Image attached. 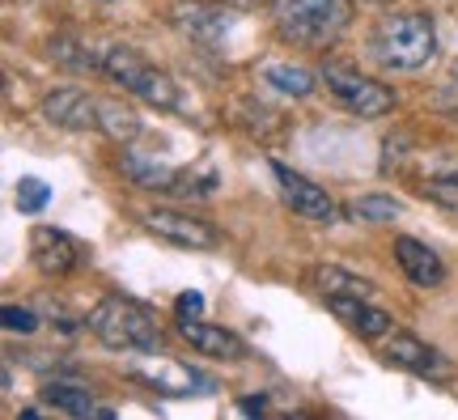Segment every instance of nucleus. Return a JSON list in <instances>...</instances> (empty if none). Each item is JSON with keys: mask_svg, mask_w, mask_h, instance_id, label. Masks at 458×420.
<instances>
[{"mask_svg": "<svg viewBox=\"0 0 458 420\" xmlns=\"http://www.w3.org/2000/svg\"><path fill=\"white\" fill-rule=\"evenodd\" d=\"M43 404L55 407V412H64V416H114L111 407H98L89 390L72 387V382H47V387H43Z\"/></svg>", "mask_w": 458, "mask_h": 420, "instance_id": "a211bd4d", "label": "nucleus"}, {"mask_svg": "<svg viewBox=\"0 0 458 420\" xmlns=\"http://www.w3.org/2000/svg\"><path fill=\"white\" fill-rule=\"evenodd\" d=\"M128 373L136 382H145L148 390L170 395V399H191V395H208V390H213V378H208V373L191 370V365H182L174 356H153V348H148L140 361H128Z\"/></svg>", "mask_w": 458, "mask_h": 420, "instance_id": "39448f33", "label": "nucleus"}, {"mask_svg": "<svg viewBox=\"0 0 458 420\" xmlns=\"http://www.w3.org/2000/svg\"><path fill=\"white\" fill-rule=\"evenodd\" d=\"M140 221H145L148 234H157V238H165V243H174V246H187V251H213L221 243V234L208 221L174 212V209H148V212H140Z\"/></svg>", "mask_w": 458, "mask_h": 420, "instance_id": "1a4fd4ad", "label": "nucleus"}, {"mask_svg": "<svg viewBox=\"0 0 458 420\" xmlns=\"http://www.w3.org/2000/svg\"><path fill=\"white\" fill-rule=\"evenodd\" d=\"M369 51H374L377 64L411 73V68H425L433 60L437 34H433V21L425 13H391L374 26Z\"/></svg>", "mask_w": 458, "mask_h": 420, "instance_id": "f03ea898", "label": "nucleus"}, {"mask_svg": "<svg viewBox=\"0 0 458 420\" xmlns=\"http://www.w3.org/2000/svg\"><path fill=\"white\" fill-rule=\"evenodd\" d=\"M420 195L442 204L445 212H458V170H437V175L420 178Z\"/></svg>", "mask_w": 458, "mask_h": 420, "instance_id": "4be33fe9", "label": "nucleus"}, {"mask_svg": "<svg viewBox=\"0 0 458 420\" xmlns=\"http://www.w3.org/2000/svg\"><path fill=\"white\" fill-rule=\"evenodd\" d=\"M43 115H47L55 128L68 132H102V102L89 98L85 90H72V85H60L43 98Z\"/></svg>", "mask_w": 458, "mask_h": 420, "instance_id": "9d476101", "label": "nucleus"}, {"mask_svg": "<svg viewBox=\"0 0 458 420\" xmlns=\"http://www.w3.org/2000/svg\"><path fill=\"white\" fill-rule=\"evenodd\" d=\"M119 170L131 178V183H140V187H148V192H174V183H179L182 170H174V166H162L157 158H136V153H123L119 158Z\"/></svg>", "mask_w": 458, "mask_h": 420, "instance_id": "f3484780", "label": "nucleus"}, {"mask_svg": "<svg viewBox=\"0 0 458 420\" xmlns=\"http://www.w3.org/2000/svg\"><path fill=\"white\" fill-rule=\"evenodd\" d=\"M179 336L204 356H216V361H242L246 356V344L242 336H233L229 327H216V323H204V319H182L179 323Z\"/></svg>", "mask_w": 458, "mask_h": 420, "instance_id": "f8f14e48", "label": "nucleus"}, {"mask_svg": "<svg viewBox=\"0 0 458 420\" xmlns=\"http://www.w3.org/2000/svg\"><path fill=\"white\" fill-rule=\"evenodd\" d=\"M47 51H51V60H55V64H60V68H72V73H94V68H102V56H94V51L85 47V43L68 39V34L51 39Z\"/></svg>", "mask_w": 458, "mask_h": 420, "instance_id": "aec40b11", "label": "nucleus"}, {"mask_svg": "<svg viewBox=\"0 0 458 420\" xmlns=\"http://www.w3.org/2000/svg\"><path fill=\"white\" fill-rule=\"evenodd\" d=\"M47 200H51V187L43 183V178H34V175H26V178H17V209L21 212H43L47 209Z\"/></svg>", "mask_w": 458, "mask_h": 420, "instance_id": "b1692460", "label": "nucleus"}, {"mask_svg": "<svg viewBox=\"0 0 458 420\" xmlns=\"http://www.w3.org/2000/svg\"><path fill=\"white\" fill-rule=\"evenodd\" d=\"M327 306L344 327H352V331L365 336V339H386L391 336V327H394L391 314L377 310L369 297H327Z\"/></svg>", "mask_w": 458, "mask_h": 420, "instance_id": "4468645a", "label": "nucleus"}, {"mask_svg": "<svg viewBox=\"0 0 458 420\" xmlns=\"http://www.w3.org/2000/svg\"><path fill=\"white\" fill-rule=\"evenodd\" d=\"M382 356H386V365L408 370V373H416V378H428V382H450V378H454V365H450L433 344H425V339L411 336V331H394V336H386Z\"/></svg>", "mask_w": 458, "mask_h": 420, "instance_id": "0eeeda50", "label": "nucleus"}, {"mask_svg": "<svg viewBox=\"0 0 458 420\" xmlns=\"http://www.w3.org/2000/svg\"><path fill=\"white\" fill-rule=\"evenodd\" d=\"M272 175H276L280 183V195H284V204L297 212V217H306V221H318V226H335L340 221V204L331 200L318 183H310L306 175H297V170H289L284 162L272 166Z\"/></svg>", "mask_w": 458, "mask_h": 420, "instance_id": "6e6552de", "label": "nucleus"}, {"mask_svg": "<svg viewBox=\"0 0 458 420\" xmlns=\"http://www.w3.org/2000/svg\"><path fill=\"white\" fill-rule=\"evenodd\" d=\"M233 4H242V9H255V4H267V0H233Z\"/></svg>", "mask_w": 458, "mask_h": 420, "instance_id": "cd10ccee", "label": "nucleus"}, {"mask_svg": "<svg viewBox=\"0 0 458 420\" xmlns=\"http://www.w3.org/2000/svg\"><path fill=\"white\" fill-rule=\"evenodd\" d=\"M263 407H267V399H263V395H259V399H246V404H242V412H263Z\"/></svg>", "mask_w": 458, "mask_h": 420, "instance_id": "bb28decb", "label": "nucleus"}, {"mask_svg": "<svg viewBox=\"0 0 458 420\" xmlns=\"http://www.w3.org/2000/svg\"><path fill=\"white\" fill-rule=\"evenodd\" d=\"M30 259L43 276H68L77 263H81V246L72 243L64 229L38 226L30 234Z\"/></svg>", "mask_w": 458, "mask_h": 420, "instance_id": "9b49d317", "label": "nucleus"}, {"mask_svg": "<svg viewBox=\"0 0 458 420\" xmlns=\"http://www.w3.org/2000/svg\"><path fill=\"white\" fill-rule=\"evenodd\" d=\"M394 259H399V268L408 272L411 285H420V289H437L445 280V263L437 259L433 246H425L420 238H394Z\"/></svg>", "mask_w": 458, "mask_h": 420, "instance_id": "2eb2a0df", "label": "nucleus"}, {"mask_svg": "<svg viewBox=\"0 0 458 420\" xmlns=\"http://www.w3.org/2000/svg\"><path fill=\"white\" fill-rule=\"evenodd\" d=\"M199 310H204V297H199V293H182L179 297V319H196Z\"/></svg>", "mask_w": 458, "mask_h": 420, "instance_id": "a878e982", "label": "nucleus"}, {"mask_svg": "<svg viewBox=\"0 0 458 420\" xmlns=\"http://www.w3.org/2000/svg\"><path fill=\"white\" fill-rule=\"evenodd\" d=\"M102 73H106L114 85H123L128 94H136L140 102L157 107V111H174V107H179V85L170 81L157 64H148L140 51L111 47L102 56Z\"/></svg>", "mask_w": 458, "mask_h": 420, "instance_id": "20e7f679", "label": "nucleus"}, {"mask_svg": "<svg viewBox=\"0 0 458 420\" xmlns=\"http://www.w3.org/2000/svg\"><path fill=\"white\" fill-rule=\"evenodd\" d=\"M89 331L114 348V353H148L162 344V327H157V314L140 302H131L123 293H106L98 306L89 310Z\"/></svg>", "mask_w": 458, "mask_h": 420, "instance_id": "f257e3e1", "label": "nucleus"}, {"mask_svg": "<svg viewBox=\"0 0 458 420\" xmlns=\"http://www.w3.org/2000/svg\"><path fill=\"white\" fill-rule=\"evenodd\" d=\"M102 136H111L119 145H128L140 136V119L131 111H123L119 102H102Z\"/></svg>", "mask_w": 458, "mask_h": 420, "instance_id": "412c9836", "label": "nucleus"}, {"mask_svg": "<svg viewBox=\"0 0 458 420\" xmlns=\"http://www.w3.org/2000/svg\"><path fill=\"white\" fill-rule=\"evenodd\" d=\"M263 85L284 98H310L318 81H314L310 68H301V64H267L263 68Z\"/></svg>", "mask_w": 458, "mask_h": 420, "instance_id": "6ab92c4d", "label": "nucleus"}, {"mask_svg": "<svg viewBox=\"0 0 458 420\" xmlns=\"http://www.w3.org/2000/svg\"><path fill=\"white\" fill-rule=\"evenodd\" d=\"M310 285L323 293V297H374V293H377L374 280L348 272V268H340V263H314V268H310Z\"/></svg>", "mask_w": 458, "mask_h": 420, "instance_id": "dca6fc26", "label": "nucleus"}, {"mask_svg": "<svg viewBox=\"0 0 458 420\" xmlns=\"http://www.w3.org/2000/svg\"><path fill=\"white\" fill-rule=\"evenodd\" d=\"M323 85L331 90L335 102H344L352 115L360 119H382V115L394 111V94L386 90L382 81L374 77H365L357 68H344V64H327L323 68Z\"/></svg>", "mask_w": 458, "mask_h": 420, "instance_id": "423d86ee", "label": "nucleus"}, {"mask_svg": "<svg viewBox=\"0 0 458 420\" xmlns=\"http://www.w3.org/2000/svg\"><path fill=\"white\" fill-rule=\"evenodd\" d=\"M348 212H352V217H360V221H394V217H399L403 209H399V200L374 192V195H360V200Z\"/></svg>", "mask_w": 458, "mask_h": 420, "instance_id": "5701e85b", "label": "nucleus"}, {"mask_svg": "<svg viewBox=\"0 0 458 420\" xmlns=\"http://www.w3.org/2000/svg\"><path fill=\"white\" fill-rule=\"evenodd\" d=\"M0 319H4V327H9L13 336H30V331H38V314H34V310L4 306V310H0Z\"/></svg>", "mask_w": 458, "mask_h": 420, "instance_id": "393cba45", "label": "nucleus"}, {"mask_svg": "<svg viewBox=\"0 0 458 420\" xmlns=\"http://www.w3.org/2000/svg\"><path fill=\"white\" fill-rule=\"evenodd\" d=\"M352 21L348 0H276V34L297 47H327Z\"/></svg>", "mask_w": 458, "mask_h": 420, "instance_id": "7ed1b4c3", "label": "nucleus"}, {"mask_svg": "<svg viewBox=\"0 0 458 420\" xmlns=\"http://www.w3.org/2000/svg\"><path fill=\"white\" fill-rule=\"evenodd\" d=\"M174 21L179 30H187L199 43H221L229 30H233V13L221 9V4H204V0H191V4H174Z\"/></svg>", "mask_w": 458, "mask_h": 420, "instance_id": "ddd939ff", "label": "nucleus"}]
</instances>
